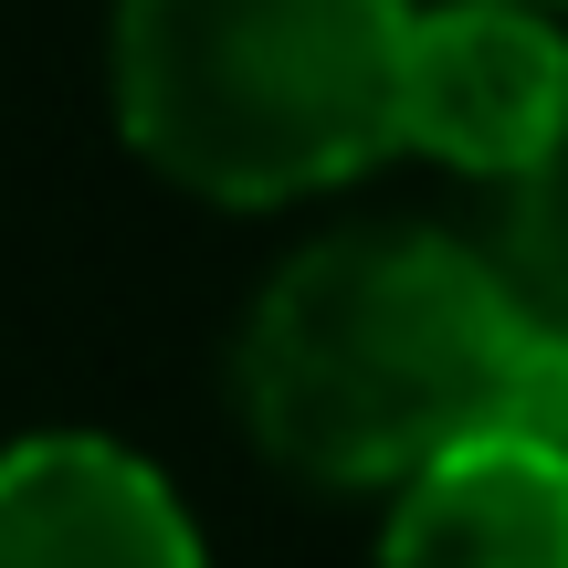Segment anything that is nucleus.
<instances>
[{"label":"nucleus","instance_id":"6","mask_svg":"<svg viewBox=\"0 0 568 568\" xmlns=\"http://www.w3.org/2000/svg\"><path fill=\"white\" fill-rule=\"evenodd\" d=\"M485 264L506 274V295L527 305L548 337H568V138L527 180H506V232H495Z\"/></svg>","mask_w":568,"mask_h":568},{"label":"nucleus","instance_id":"2","mask_svg":"<svg viewBox=\"0 0 568 568\" xmlns=\"http://www.w3.org/2000/svg\"><path fill=\"white\" fill-rule=\"evenodd\" d=\"M410 0H116V126L159 180L274 211L400 148Z\"/></svg>","mask_w":568,"mask_h":568},{"label":"nucleus","instance_id":"5","mask_svg":"<svg viewBox=\"0 0 568 568\" xmlns=\"http://www.w3.org/2000/svg\"><path fill=\"white\" fill-rule=\"evenodd\" d=\"M379 568H568V443L485 432L389 485Z\"/></svg>","mask_w":568,"mask_h":568},{"label":"nucleus","instance_id":"1","mask_svg":"<svg viewBox=\"0 0 568 568\" xmlns=\"http://www.w3.org/2000/svg\"><path fill=\"white\" fill-rule=\"evenodd\" d=\"M243 422L316 485H400L485 432L568 443V337L453 232H337L253 305Z\"/></svg>","mask_w":568,"mask_h":568},{"label":"nucleus","instance_id":"7","mask_svg":"<svg viewBox=\"0 0 568 568\" xmlns=\"http://www.w3.org/2000/svg\"><path fill=\"white\" fill-rule=\"evenodd\" d=\"M516 11H558V0H516Z\"/></svg>","mask_w":568,"mask_h":568},{"label":"nucleus","instance_id":"3","mask_svg":"<svg viewBox=\"0 0 568 568\" xmlns=\"http://www.w3.org/2000/svg\"><path fill=\"white\" fill-rule=\"evenodd\" d=\"M568 138V32L516 0L410 11L400 42V148L474 180H527Z\"/></svg>","mask_w":568,"mask_h":568},{"label":"nucleus","instance_id":"4","mask_svg":"<svg viewBox=\"0 0 568 568\" xmlns=\"http://www.w3.org/2000/svg\"><path fill=\"white\" fill-rule=\"evenodd\" d=\"M0 568H211L180 495L95 432H32L0 453Z\"/></svg>","mask_w":568,"mask_h":568}]
</instances>
